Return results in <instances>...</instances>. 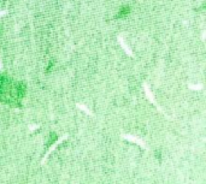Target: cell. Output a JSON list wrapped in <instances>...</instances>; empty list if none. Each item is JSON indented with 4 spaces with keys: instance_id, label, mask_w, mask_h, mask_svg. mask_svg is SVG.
<instances>
[{
    "instance_id": "1",
    "label": "cell",
    "mask_w": 206,
    "mask_h": 184,
    "mask_svg": "<svg viewBox=\"0 0 206 184\" xmlns=\"http://www.w3.org/2000/svg\"><path fill=\"white\" fill-rule=\"evenodd\" d=\"M15 92H16V96H17L18 100L23 99L26 96L27 93V85L23 82H15Z\"/></svg>"
},
{
    "instance_id": "2",
    "label": "cell",
    "mask_w": 206,
    "mask_h": 184,
    "mask_svg": "<svg viewBox=\"0 0 206 184\" xmlns=\"http://www.w3.org/2000/svg\"><path fill=\"white\" fill-rule=\"evenodd\" d=\"M130 11H131V7H130V6H123L122 9L118 11V13H117V16H116V19L127 17V16L130 13Z\"/></svg>"
},
{
    "instance_id": "3",
    "label": "cell",
    "mask_w": 206,
    "mask_h": 184,
    "mask_svg": "<svg viewBox=\"0 0 206 184\" xmlns=\"http://www.w3.org/2000/svg\"><path fill=\"white\" fill-rule=\"evenodd\" d=\"M57 140H58V136H57V134H54V132H52L51 135H49V140H48V142H47V148L49 147V146H51V145H53V143L57 141Z\"/></svg>"
},
{
    "instance_id": "4",
    "label": "cell",
    "mask_w": 206,
    "mask_h": 184,
    "mask_svg": "<svg viewBox=\"0 0 206 184\" xmlns=\"http://www.w3.org/2000/svg\"><path fill=\"white\" fill-rule=\"evenodd\" d=\"M53 65H54V61H49V64H48V66H47V69H46V72H49L51 71V69L53 68Z\"/></svg>"
}]
</instances>
